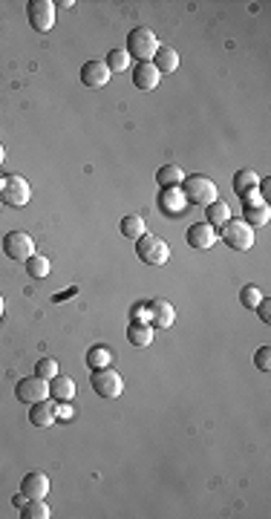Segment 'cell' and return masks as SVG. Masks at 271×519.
Here are the masks:
<instances>
[{
	"mask_svg": "<svg viewBox=\"0 0 271 519\" xmlns=\"http://www.w3.org/2000/svg\"><path fill=\"white\" fill-rule=\"evenodd\" d=\"M3 254L9 260L26 263L35 254V240L26 234V231H9V234L3 237Z\"/></svg>",
	"mask_w": 271,
	"mask_h": 519,
	"instance_id": "obj_7",
	"label": "cell"
},
{
	"mask_svg": "<svg viewBox=\"0 0 271 519\" xmlns=\"http://www.w3.org/2000/svg\"><path fill=\"white\" fill-rule=\"evenodd\" d=\"M104 64H107V69L115 75V72H127V67H130V55L124 52V49H110L107 52V58H104Z\"/></svg>",
	"mask_w": 271,
	"mask_h": 519,
	"instance_id": "obj_25",
	"label": "cell"
},
{
	"mask_svg": "<svg viewBox=\"0 0 271 519\" xmlns=\"http://www.w3.org/2000/svg\"><path fill=\"white\" fill-rule=\"evenodd\" d=\"M217 237L228 248H234V252H248V248H254V228H251L245 220H225L217 231Z\"/></svg>",
	"mask_w": 271,
	"mask_h": 519,
	"instance_id": "obj_1",
	"label": "cell"
},
{
	"mask_svg": "<svg viewBox=\"0 0 271 519\" xmlns=\"http://www.w3.org/2000/svg\"><path fill=\"white\" fill-rule=\"evenodd\" d=\"M182 194H185V202L205 208V205H211L217 199V185L211 182L208 176H202V173H193V176L182 179Z\"/></svg>",
	"mask_w": 271,
	"mask_h": 519,
	"instance_id": "obj_3",
	"label": "cell"
},
{
	"mask_svg": "<svg viewBox=\"0 0 271 519\" xmlns=\"http://www.w3.org/2000/svg\"><path fill=\"white\" fill-rule=\"evenodd\" d=\"M26 15L35 32H49L55 26V3L52 0H29Z\"/></svg>",
	"mask_w": 271,
	"mask_h": 519,
	"instance_id": "obj_8",
	"label": "cell"
},
{
	"mask_svg": "<svg viewBox=\"0 0 271 519\" xmlns=\"http://www.w3.org/2000/svg\"><path fill=\"white\" fill-rule=\"evenodd\" d=\"M29 421L35 427H49L55 425V401H35L29 404Z\"/></svg>",
	"mask_w": 271,
	"mask_h": 519,
	"instance_id": "obj_16",
	"label": "cell"
},
{
	"mask_svg": "<svg viewBox=\"0 0 271 519\" xmlns=\"http://www.w3.org/2000/svg\"><path fill=\"white\" fill-rule=\"evenodd\" d=\"M185 240H188L190 248H197V252H208V248L214 245L220 237H217V228H214V225H208V222H193V225L188 228Z\"/></svg>",
	"mask_w": 271,
	"mask_h": 519,
	"instance_id": "obj_11",
	"label": "cell"
},
{
	"mask_svg": "<svg viewBox=\"0 0 271 519\" xmlns=\"http://www.w3.org/2000/svg\"><path fill=\"white\" fill-rule=\"evenodd\" d=\"M24 519H49V505L47 499H26L24 505Z\"/></svg>",
	"mask_w": 271,
	"mask_h": 519,
	"instance_id": "obj_26",
	"label": "cell"
},
{
	"mask_svg": "<svg viewBox=\"0 0 271 519\" xmlns=\"http://www.w3.org/2000/svg\"><path fill=\"white\" fill-rule=\"evenodd\" d=\"M21 493H24L26 499H47V493H49V479H47V473H38V470L26 473V476L21 479Z\"/></svg>",
	"mask_w": 271,
	"mask_h": 519,
	"instance_id": "obj_13",
	"label": "cell"
},
{
	"mask_svg": "<svg viewBox=\"0 0 271 519\" xmlns=\"http://www.w3.org/2000/svg\"><path fill=\"white\" fill-rule=\"evenodd\" d=\"M26 272H29V277H35V280H44L47 274H49V260L44 257V254H32L26 263Z\"/></svg>",
	"mask_w": 271,
	"mask_h": 519,
	"instance_id": "obj_28",
	"label": "cell"
},
{
	"mask_svg": "<svg viewBox=\"0 0 271 519\" xmlns=\"http://www.w3.org/2000/svg\"><path fill=\"white\" fill-rule=\"evenodd\" d=\"M225 220H231V208H228V202H222V199H214L211 205H205V222L208 225H214V228H220Z\"/></svg>",
	"mask_w": 271,
	"mask_h": 519,
	"instance_id": "obj_21",
	"label": "cell"
},
{
	"mask_svg": "<svg viewBox=\"0 0 271 519\" xmlns=\"http://www.w3.org/2000/svg\"><path fill=\"white\" fill-rule=\"evenodd\" d=\"M254 367H257L260 372H268V370H271V349H268V346H260V349L254 352Z\"/></svg>",
	"mask_w": 271,
	"mask_h": 519,
	"instance_id": "obj_31",
	"label": "cell"
},
{
	"mask_svg": "<svg viewBox=\"0 0 271 519\" xmlns=\"http://www.w3.org/2000/svg\"><path fill=\"white\" fill-rule=\"evenodd\" d=\"M159 81H162V75H159V69L153 67L150 61H139V67L133 69V84L139 87V90H156Z\"/></svg>",
	"mask_w": 271,
	"mask_h": 519,
	"instance_id": "obj_14",
	"label": "cell"
},
{
	"mask_svg": "<svg viewBox=\"0 0 271 519\" xmlns=\"http://www.w3.org/2000/svg\"><path fill=\"white\" fill-rule=\"evenodd\" d=\"M159 205H162L165 214H179V211H185L182 188H162L159 190Z\"/></svg>",
	"mask_w": 271,
	"mask_h": 519,
	"instance_id": "obj_19",
	"label": "cell"
},
{
	"mask_svg": "<svg viewBox=\"0 0 271 519\" xmlns=\"http://www.w3.org/2000/svg\"><path fill=\"white\" fill-rule=\"evenodd\" d=\"M260 300H263V292H260V288H257L254 283H248V286H243V288H240V303L245 306V309L254 312Z\"/></svg>",
	"mask_w": 271,
	"mask_h": 519,
	"instance_id": "obj_29",
	"label": "cell"
},
{
	"mask_svg": "<svg viewBox=\"0 0 271 519\" xmlns=\"http://www.w3.org/2000/svg\"><path fill=\"white\" fill-rule=\"evenodd\" d=\"M257 315H260L263 323H271V300H268V297H263V300L257 303Z\"/></svg>",
	"mask_w": 271,
	"mask_h": 519,
	"instance_id": "obj_32",
	"label": "cell"
},
{
	"mask_svg": "<svg viewBox=\"0 0 271 519\" xmlns=\"http://www.w3.org/2000/svg\"><path fill=\"white\" fill-rule=\"evenodd\" d=\"M182 179H185V173H182V167H176V165H162V167L156 170V182H159L162 188H179Z\"/></svg>",
	"mask_w": 271,
	"mask_h": 519,
	"instance_id": "obj_22",
	"label": "cell"
},
{
	"mask_svg": "<svg viewBox=\"0 0 271 519\" xmlns=\"http://www.w3.org/2000/svg\"><path fill=\"white\" fill-rule=\"evenodd\" d=\"M110 361H113V352L107 349V346H92V349L87 352V367H90V370L110 367Z\"/></svg>",
	"mask_w": 271,
	"mask_h": 519,
	"instance_id": "obj_24",
	"label": "cell"
},
{
	"mask_svg": "<svg viewBox=\"0 0 271 519\" xmlns=\"http://www.w3.org/2000/svg\"><path fill=\"white\" fill-rule=\"evenodd\" d=\"M136 257L147 265H165L170 260V245L162 237L142 234L139 240H136Z\"/></svg>",
	"mask_w": 271,
	"mask_h": 519,
	"instance_id": "obj_4",
	"label": "cell"
},
{
	"mask_svg": "<svg viewBox=\"0 0 271 519\" xmlns=\"http://www.w3.org/2000/svg\"><path fill=\"white\" fill-rule=\"evenodd\" d=\"M153 335H156V329H153L147 320H130V326H127V340L133 346H150Z\"/></svg>",
	"mask_w": 271,
	"mask_h": 519,
	"instance_id": "obj_18",
	"label": "cell"
},
{
	"mask_svg": "<svg viewBox=\"0 0 271 519\" xmlns=\"http://www.w3.org/2000/svg\"><path fill=\"white\" fill-rule=\"evenodd\" d=\"M150 64L159 69V75H170V72L179 69V52L173 49V47H165V44H162V47L156 49V55H153Z\"/></svg>",
	"mask_w": 271,
	"mask_h": 519,
	"instance_id": "obj_17",
	"label": "cell"
},
{
	"mask_svg": "<svg viewBox=\"0 0 271 519\" xmlns=\"http://www.w3.org/2000/svg\"><path fill=\"white\" fill-rule=\"evenodd\" d=\"M240 199H243L245 208H248V205H263V197L257 194V188H254V190H248V194H243ZM265 205H268V202H265Z\"/></svg>",
	"mask_w": 271,
	"mask_h": 519,
	"instance_id": "obj_33",
	"label": "cell"
},
{
	"mask_svg": "<svg viewBox=\"0 0 271 519\" xmlns=\"http://www.w3.org/2000/svg\"><path fill=\"white\" fill-rule=\"evenodd\" d=\"M32 199V188L24 176H6L0 182V202L9 208H24Z\"/></svg>",
	"mask_w": 271,
	"mask_h": 519,
	"instance_id": "obj_6",
	"label": "cell"
},
{
	"mask_svg": "<svg viewBox=\"0 0 271 519\" xmlns=\"http://www.w3.org/2000/svg\"><path fill=\"white\" fill-rule=\"evenodd\" d=\"M257 194L263 197V202H268V197H271V179H268V176L257 182Z\"/></svg>",
	"mask_w": 271,
	"mask_h": 519,
	"instance_id": "obj_34",
	"label": "cell"
},
{
	"mask_svg": "<svg viewBox=\"0 0 271 519\" xmlns=\"http://www.w3.org/2000/svg\"><path fill=\"white\" fill-rule=\"evenodd\" d=\"M55 418H72V407L64 401V404H55Z\"/></svg>",
	"mask_w": 271,
	"mask_h": 519,
	"instance_id": "obj_35",
	"label": "cell"
},
{
	"mask_svg": "<svg viewBox=\"0 0 271 519\" xmlns=\"http://www.w3.org/2000/svg\"><path fill=\"white\" fill-rule=\"evenodd\" d=\"M110 79H113V72L107 69L104 61H87V64L81 67V84L90 87V90H101V87H107Z\"/></svg>",
	"mask_w": 271,
	"mask_h": 519,
	"instance_id": "obj_12",
	"label": "cell"
},
{
	"mask_svg": "<svg viewBox=\"0 0 271 519\" xmlns=\"http://www.w3.org/2000/svg\"><path fill=\"white\" fill-rule=\"evenodd\" d=\"M257 182H260L257 170H254V167H243V170L234 173V179H231V188H234L237 197H243V194H248V190H254Z\"/></svg>",
	"mask_w": 271,
	"mask_h": 519,
	"instance_id": "obj_20",
	"label": "cell"
},
{
	"mask_svg": "<svg viewBox=\"0 0 271 519\" xmlns=\"http://www.w3.org/2000/svg\"><path fill=\"white\" fill-rule=\"evenodd\" d=\"M49 398L55 401V404H69L72 398H75V381L72 378H67V375H55V378H49Z\"/></svg>",
	"mask_w": 271,
	"mask_h": 519,
	"instance_id": "obj_15",
	"label": "cell"
},
{
	"mask_svg": "<svg viewBox=\"0 0 271 519\" xmlns=\"http://www.w3.org/2000/svg\"><path fill=\"white\" fill-rule=\"evenodd\" d=\"M35 375H41V378H55L58 375V361L55 358H41L35 363Z\"/></svg>",
	"mask_w": 271,
	"mask_h": 519,
	"instance_id": "obj_30",
	"label": "cell"
},
{
	"mask_svg": "<svg viewBox=\"0 0 271 519\" xmlns=\"http://www.w3.org/2000/svg\"><path fill=\"white\" fill-rule=\"evenodd\" d=\"M90 387H92L95 395H101V398H119L124 393V381H122V375L115 370L101 367V370H92Z\"/></svg>",
	"mask_w": 271,
	"mask_h": 519,
	"instance_id": "obj_5",
	"label": "cell"
},
{
	"mask_svg": "<svg viewBox=\"0 0 271 519\" xmlns=\"http://www.w3.org/2000/svg\"><path fill=\"white\" fill-rule=\"evenodd\" d=\"M3 159H6V150H3V145H0V165H3Z\"/></svg>",
	"mask_w": 271,
	"mask_h": 519,
	"instance_id": "obj_37",
	"label": "cell"
},
{
	"mask_svg": "<svg viewBox=\"0 0 271 519\" xmlns=\"http://www.w3.org/2000/svg\"><path fill=\"white\" fill-rule=\"evenodd\" d=\"M145 306H147V320H150L153 329H170V326L176 323V309H173L167 300L156 297V300H150Z\"/></svg>",
	"mask_w": 271,
	"mask_h": 519,
	"instance_id": "obj_10",
	"label": "cell"
},
{
	"mask_svg": "<svg viewBox=\"0 0 271 519\" xmlns=\"http://www.w3.org/2000/svg\"><path fill=\"white\" fill-rule=\"evenodd\" d=\"M268 217H271V211H268V205L263 202V205H248L245 208V222L251 225V228H260V225H265L268 222Z\"/></svg>",
	"mask_w": 271,
	"mask_h": 519,
	"instance_id": "obj_27",
	"label": "cell"
},
{
	"mask_svg": "<svg viewBox=\"0 0 271 519\" xmlns=\"http://www.w3.org/2000/svg\"><path fill=\"white\" fill-rule=\"evenodd\" d=\"M162 44H159V38H156V32L153 29H147V26H139V29H133L130 35H127V55L130 58H136V61H153V55H156V49H159Z\"/></svg>",
	"mask_w": 271,
	"mask_h": 519,
	"instance_id": "obj_2",
	"label": "cell"
},
{
	"mask_svg": "<svg viewBox=\"0 0 271 519\" xmlns=\"http://www.w3.org/2000/svg\"><path fill=\"white\" fill-rule=\"evenodd\" d=\"M122 237H127V240H139L142 234H147V228H145V220L139 217V214H127L124 220H122Z\"/></svg>",
	"mask_w": 271,
	"mask_h": 519,
	"instance_id": "obj_23",
	"label": "cell"
},
{
	"mask_svg": "<svg viewBox=\"0 0 271 519\" xmlns=\"http://www.w3.org/2000/svg\"><path fill=\"white\" fill-rule=\"evenodd\" d=\"M49 395V384L47 378L41 375H29V378H21L15 387V398L21 404H35V401H44Z\"/></svg>",
	"mask_w": 271,
	"mask_h": 519,
	"instance_id": "obj_9",
	"label": "cell"
},
{
	"mask_svg": "<svg viewBox=\"0 0 271 519\" xmlns=\"http://www.w3.org/2000/svg\"><path fill=\"white\" fill-rule=\"evenodd\" d=\"M12 505H15V508H24V505H26V496H24V493H17V496L12 499Z\"/></svg>",
	"mask_w": 271,
	"mask_h": 519,
	"instance_id": "obj_36",
	"label": "cell"
}]
</instances>
